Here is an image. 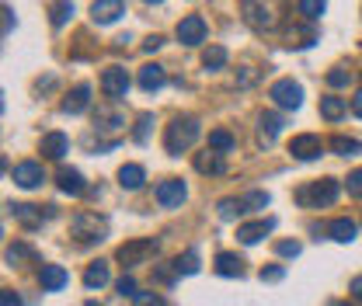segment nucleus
I'll list each match as a JSON object with an SVG mask.
<instances>
[{
  "mask_svg": "<svg viewBox=\"0 0 362 306\" xmlns=\"http://www.w3.org/2000/svg\"><path fill=\"white\" fill-rule=\"evenodd\" d=\"M282 14H286V0H244V4H240V18H244L255 32L279 28Z\"/></svg>",
  "mask_w": 362,
  "mask_h": 306,
  "instance_id": "nucleus-1",
  "label": "nucleus"
},
{
  "mask_svg": "<svg viewBox=\"0 0 362 306\" xmlns=\"http://www.w3.org/2000/svg\"><path fill=\"white\" fill-rule=\"evenodd\" d=\"M199 132H202V126H199L195 115H178V119L164 129V150H168L171 157H181L185 150H192V143L199 139Z\"/></svg>",
  "mask_w": 362,
  "mask_h": 306,
  "instance_id": "nucleus-2",
  "label": "nucleus"
},
{
  "mask_svg": "<svg viewBox=\"0 0 362 306\" xmlns=\"http://www.w3.org/2000/svg\"><path fill=\"white\" fill-rule=\"evenodd\" d=\"M338 192H341V184L334 177H320V181H310L296 192V202L303 209H327V206H334Z\"/></svg>",
  "mask_w": 362,
  "mask_h": 306,
  "instance_id": "nucleus-3",
  "label": "nucleus"
},
{
  "mask_svg": "<svg viewBox=\"0 0 362 306\" xmlns=\"http://www.w3.org/2000/svg\"><path fill=\"white\" fill-rule=\"evenodd\" d=\"M70 233H74L77 244H98V240L108 237V219L98 216V213H74Z\"/></svg>",
  "mask_w": 362,
  "mask_h": 306,
  "instance_id": "nucleus-4",
  "label": "nucleus"
},
{
  "mask_svg": "<svg viewBox=\"0 0 362 306\" xmlns=\"http://www.w3.org/2000/svg\"><path fill=\"white\" fill-rule=\"evenodd\" d=\"M157 251H160V240L157 237H136V240H126L115 251V261L122 264V268H133V264H146Z\"/></svg>",
  "mask_w": 362,
  "mask_h": 306,
  "instance_id": "nucleus-5",
  "label": "nucleus"
},
{
  "mask_svg": "<svg viewBox=\"0 0 362 306\" xmlns=\"http://www.w3.org/2000/svg\"><path fill=\"white\" fill-rule=\"evenodd\" d=\"M269 98L279 105V108H286V112H296L300 105H303V88L293 81V77H282V81H275L269 88Z\"/></svg>",
  "mask_w": 362,
  "mask_h": 306,
  "instance_id": "nucleus-6",
  "label": "nucleus"
},
{
  "mask_svg": "<svg viewBox=\"0 0 362 306\" xmlns=\"http://www.w3.org/2000/svg\"><path fill=\"white\" fill-rule=\"evenodd\" d=\"M175 35H178L181 45H202L206 35H209V25H206L202 14H188V18L178 21V32H175Z\"/></svg>",
  "mask_w": 362,
  "mask_h": 306,
  "instance_id": "nucleus-7",
  "label": "nucleus"
},
{
  "mask_svg": "<svg viewBox=\"0 0 362 306\" xmlns=\"http://www.w3.org/2000/svg\"><path fill=\"white\" fill-rule=\"evenodd\" d=\"M185 199H188V188H185V181H178V177H168V181L157 184V206L160 209H181Z\"/></svg>",
  "mask_w": 362,
  "mask_h": 306,
  "instance_id": "nucleus-8",
  "label": "nucleus"
},
{
  "mask_svg": "<svg viewBox=\"0 0 362 306\" xmlns=\"http://www.w3.org/2000/svg\"><path fill=\"white\" fill-rule=\"evenodd\" d=\"M289 153H293L296 160H317V157L324 153V139H320V136H314V132L293 136V143H289Z\"/></svg>",
  "mask_w": 362,
  "mask_h": 306,
  "instance_id": "nucleus-9",
  "label": "nucleus"
},
{
  "mask_svg": "<svg viewBox=\"0 0 362 306\" xmlns=\"http://www.w3.org/2000/svg\"><path fill=\"white\" fill-rule=\"evenodd\" d=\"M14 184L18 188H25V192H32V188H39L45 181V171H42V164H35V160H25V164H18L14 167Z\"/></svg>",
  "mask_w": 362,
  "mask_h": 306,
  "instance_id": "nucleus-10",
  "label": "nucleus"
},
{
  "mask_svg": "<svg viewBox=\"0 0 362 306\" xmlns=\"http://www.w3.org/2000/svg\"><path fill=\"white\" fill-rule=\"evenodd\" d=\"M101 90H105L108 98H126V90H129V73H126L122 66H108V70L101 73Z\"/></svg>",
  "mask_w": 362,
  "mask_h": 306,
  "instance_id": "nucleus-11",
  "label": "nucleus"
},
{
  "mask_svg": "<svg viewBox=\"0 0 362 306\" xmlns=\"http://www.w3.org/2000/svg\"><path fill=\"white\" fill-rule=\"evenodd\" d=\"M122 14H126V4H122V0H94V4H90L94 25H112V21H119Z\"/></svg>",
  "mask_w": 362,
  "mask_h": 306,
  "instance_id": "nucleus-12",
  "label": "nucleus"
},
{
  "mask_svg": "<svg viewBox=\"0 0 362 306\" xmlns=\"http://www.w3.org/2000/svg\"><path fill=\"white\" fill-rule=\"evenodd\" d=\"M66 150H70L66 132H45L42 143H39V153H42L45 160H63V157H66Z\"/></svg>",
  "mask_w": 362,
  "mask_h": 306,
  "instance_id": "nucleus-13",
  "label": "nucleus"
},
{
  "mask_svg": "<svg viewBox=\"0 0 362 306\" xmlns=\"http://www.w3.org/2000/svg\"><path fill=\"white\" fill-rule=\"evenodd\" d=\"M272 230H275V219H255V223H244V226H237V240L240 244H258L262 237H269Z\"/></svg>",
  "mask_w": 362,
  "mask_h": 306,
  "instance_id": "nucleus-14",
  "label": "nucleus"
},
{
  "mask_svg": "<svg viewBox=\"0 0 362 306\" xmlns=\"http://www.w3.org/2000/svg\"><path fill=\"white\" fill-rule=\"evenodd\" d=\"M7 213L18 219L25 230H35V226H42V209H35V206H21V202H7Z\"/></svg>",
  "mask_w": 362,
  "mask_h": 306,
  "instance_id": "nucleus-15",
  "label": "nucleus"
},
{
  "mask_svg": "<svg viewBox=\"0 0 362 306\" xmlns=\"http://www.w3.org/2000/svg\"><path fill=\"white\" fill-rule=\"evenodd\" d=\"M195 171H199V175H226V160H223V153H216V150L195 153Z\"/></svg>",
  "mask_w": 362,
  "mask_h": 306,
  "instance_id": "nucleus-16",
  "label": "nucleus"
},
{
  "mask_svg": "<svg viewBox=\"0 0 362 306\" xmlns=\"http://www.w3.org/2000/svg\"><path fill=\"white\" fill-rule=\"evenodd\" d=\"M88 105H90V88L88 84H77V88L66 94L63 112H66V115H81V112H88Z\"/></svg>",
  "mask_w": 362,
  "mask_h": 306,
  "instance_id": "nucleus-17",
  "label": "nucleus"
},
{
  "mask_svg": "<svg viewBox=\"0 0 362 306\" xmlns=\"http://www.w3.org/2000/svg\"><path fill=\"white\" fill-rule=\"evenodd\" d=\"M56 181H59V192H63V195H84V192H88L81 171H74V167H63V171L56 175Z\"/></svg>",
  "mask_w": 362,
  "mask_h": 306,
  "instance_id": "nucleus-18",
  "label": "nucleus"
},
{
  "mask_svg": "<svg viewBox=\"0 0 362 306\" xmlns=\"http://www.w3.org/2000/svg\"><path fill=\"white\" fill-rule=\"evenodd\" d=\"M168 84V73H164V66H157V63H146L143 70H139V88L143 90H160Z\"/></svg>",
  "mask_w": 362,
  "mask_h": 306,
  "instance_id": "nucleus-19",
  "label": "nucleus"
},
{
  "mask_svg": "<svg viewBox=\"0 0 362 306\" xmlns=\"http://www.w3.org/2000/svg\"><path fill=\"white\" fill-rule=\"evenodd\" d=\"M39 282H42V289H49V293L63 289V286H66V268H59V264H42Z\"/></svg>",
  "mask_w": 362,
  "mask_h": 306,
  "instance_id": "nucleus-20",
  "label": "nucleus"
},
{
  "mask_svg": "<svg viewBox=\"0 0 362 306\" xmlns=\"http://www.w3.org/2000/svg\"><path fill=\"white\" fill-rule=\"evenodd\" d=\"M143 181H146V171H143L139 164H122V167H119V184H122L126 192L143 188Z\"/></svg>",
  "mask_w": 362,
  "mask_h": 306,
  "instance_id": "nucleus-21",
  "label": "nucleus"
},
{
  "mask_svg": "<svg viewBox=\"0 0 362 306\" xmlns=\"http://www.w3.org/2000/svg\"><path fill=\"white\" fill-rule=\"evenodd\" d=\"M216 271H220L223 278H240V275H244V261H240L237 254L223 251V254H216Z\"/></svg>",
  "mask_w": 362,
  "mask_h": 306,
  "instance_id": "nucleus-22",
  "label": "nucleus"
},
{
  "mask_svg": "<svg viewBox=\"0 0 362 306\" xmlns=\"http://www.w3.org/2000/svg\"><path fill=\"white\" fill-rule=\"evenodd\" d=\"M349 112V105H345V98H334V94H327V98H320V115L327 119V122H338L341 115Z\"/></svg>",
  "mask_w": 362,
  "mask_h": 306,
  "instance_id": "nucleus-23",
  "label": "nucleus"
},
{
  "mask_svg": "<svg viewBox=\"0 0 362 306\" xmlns=\"http://www.w3.org/2000/svg\"><path fill=\"white\" fill-rule=\"evenodd\" d=\"M84 286H88L90 293H94V289H101V286H108V261L88 264V271H84Z\"/></svg>",
  "mask_w": 362,
  "mask_h": 306,
  "instance_id": "nucleus-24",
  "label": "nucleus"
},
{
  "mask_svg": "<svg viewBox=\"0 0 362 306\" xmlns=\"http://www.w3.org/2000/svg\"><path fill=\"white\" fill-rule=\"evenodd\" d=\"M327 233H331V240H338V244H352V240H356V223H352V219H334V223L327 226Z\"/></svg>",
  "mask_w": 362,
  "mask_h": 306,
  "instance_id": "nucleus-25",
  "label": "nucleus"
},
{
  "mask_svg": "<svg viewBox=\"0 0 362 306\" xmlns=\"http://www.w3.org/2000/svg\"><path fill=\"white\" fill-rule=\"evenodd\" d=\"M327 146H331L338 157H362V143L359 139H349V136H334Z\"/></svg>",
  "mask_w": 362,
  "mask_h": 306,
  "instance_id": "nucleus-26",
  "label": "nucleus"
},
{
  "mask_svg": "<svg viewBox=\"0 0 362 306\" xmlns=\"http://www.w3.org/2000/svg\"><path fill=\"white\" fill-rule=\"evenodd\" d=\"M258 129H262V139H265V143H272V139L282 132V119H279L275 112H265V115L258 119Z\"/></svg>",
  "mask_w": 362,
  "mask_h": 306,
  "instance_id": "nucleus-27",
  "label": "nucleus"
},
{
  "mask_svg": "<svg viewBox=\"0 0 362 306\" xmlns=\"http://www.w3.org/2000/svg\"><path fill=\"white\" fill-rule=\"evenodd\" d=\"M233 146H237L233 132H226V129H213V132H209V150H216V153H230Z\"/></svg>",
  "mask_w": 362,
  "mask_h": 306,
  "instance_id": "nucleus-28",
  "label": "nucleus"
},
{
  "mask_svg": "<svg viewBox=\"0 0 362 306\" xmlns=\"http://www.w3.org/2000/svg\"><path fill=\"white\" fill-rule=\"evenodd\" d=\"M286 39H289V45H296V49H307V45L317 42V32L310 28V25H307V28H300V25H296V28H289V35H286Z\"/></svg>",
  "mask_w": 362,
  "mask_h": 306,
  "instance_id": "nucleus-29",
  "label": "nucleus"
},
{
  "mask_svg": "<svg viewBox=\"0 0 362 306\" xmlns=\"http://www.w3.org/2000/svg\"><path fill=\"white\" fill-rule=\"evenodd\" d=\"M223 63H226L223 45H209V49L202 52V66H206V70H223Z\"/></svg>",
  "mask_w": 362,
  "mask_h": 306,
  "instance_id": "nucleus-30",
  "label": "nucleus"
},
{
  "mask_svg": "<svg viewBox=\"0 0 362 306\" xmlns=\"http://www.w3.org/2000/svg\"><path fill=\"white\" fill-rule=\"evenodd\" d=\"M327 88H349L356 77H352V70H345V66H334V70H327Z\"/></svg>",
  "mask_w": 362,
  "mask_h": 306,
  "instance_id": "nucleus-31",
  "label": "nucleus"
},
{
  "mask_svg": "<svg viewBox=\"0 0 362 306\" xmlns=\"http://www.w3.org/2000/svg\"><path fill=\"white\" fill-rule=\"evenodd\" d=\"M66 18H74V0H56V4H52V25L63 28Z\"/></svg>",
  "mask_w": 362,
  "mask_h": 306,
  "instance_id": "nucleus-32",
  "label": "nucleus"
},
{
  "mask_svg": "<svg viewBox=\"0 0 362 306\" xmlns=\"http://www.w3.org/2000/svg\"><path fill=\"white\" fill-rule=\"evenodd\" d=\"M324 7H327V0H300V4H296V11H300L307 21H317V18L324 14Z\"/></svg>",
  "mask_w": 362,
  "mask_h": 306,
  "instance_id": "nucleus-33",
  "label": "nucleus"
},
{
  "mask_svg": "<svg viewBox=\"0 0 362 306\" xmlns=\"http://www.w3.org/2000/svg\"><path fill=\"white\" fill-rule=\"evenodd\" d=\"M175 268H178L181 275H195L199 271V251H185L175 258Z\"/></svg>",
  "mask_w": 362,
  "mask_h": 306,
  "instance_id": "nucleus-34",
  "label": "nucleus"
},
{
  "mask_svg": "<svg viewBox=\"0 0 362 306\" xmlns=\"http://www.w3.org/2000/svg\"><path fill=\"white\" fill-rule=\"evenodd\" d=\"M240 202H244L247 213H255V209H265L272 199H269V192H247V195H240Z\"/></svg>",
  "mask_w": 362,
  "mask_h": 306,
  "instance_id": "nucleus-35",
  "label": "nucleus"
},
{
  "mask_svg": "<svg viewBox=\"0 0 362 306\" xmlns=\"http://www.w3.org/2000/svg\"><path fill=\"white\" fill-rule=\"evenodd\" d=\"M25 258H32V247H25V244H11V247L4 251V261L7 264H21Z\"/></svg>",
  "mask_w": 362,
  "mask_h": 306,
  "instance_id": "nucleus-36",
  "label": "nucleus"
},
{
  "mask_svg": "<svg viewBox=\"0 0 362 306\" xmlns=\"http://www.w3.org/2000/svg\"><path fill=\"white\" fill-rule=\"evenodd\" d=\"M240 213H247L240 199H223V202H220V219H237Z\"/></svg>",
  "mask_w": 362,
  "mask_h": 306,
  "instance_id": "nucleus-37",
  "label": "nucleus"
},
{
  "mask_svg": "<svg viewBox=\"0 0 362 306\" xmlns=\"http://www.w3.org/2000/svg\"><path fill=\"white\" fill-rule=\"evenodd\" d=\"M98 122H101L98 129H119L126 119H122L119 112H108V108H101V112H98Z\"/></svg>",
  "mask_w": 362,
  "mask_h": 306,
  "instance_id": "nucleus-38",
  "label": "nucleus"
},
{
  "mask_svg": "<svg viewBox=\"0 0 362 306\" xmlns=\"http://www.w3.org/2000/svg\"><path fill=\"white\" fill-rule=\"evenodd\" d=\"M300 251H303L300 240H279V244H275V254H279V258H300Z\"/></svg>",
  "mask_w": 362,
  "mask_h": 306,
  "instance_id": "nucleus-39",
  "label": "nucleus"
},
{
  "mask_svg": "<svg viewBox=\"0 0 362 306\" xmlns=\"http://www.w3.org/2000/svg\"><path fill=\"white\" fill-rule=\"evenodd\" d=\"M150 126H153V115H139V119H136V129H133L136 143H146V139H150Z\"/></svg>",
  "mask_w": 362,
  "mask_h": 306,
  "instance_id": "nucleus-40",
  "label": "nucleus"
},
{
  "mask_svg": "<svg viewBox=\"0 0 362 306\" xmlns=\"http://www.w3.org/2000/svg\"><path fill=\"white\" fill-rule=\"evenodd\" d=\"M133 306H164V300H160V293H136Z\"/></svg>",
  "mask_w": 362,
  "mask_h": 306,
  "instance_id": "nucleus-41",
  "label": "nucleus"
},
{
  "mask_svg": "<svg viewBox=\"0 0 362 306\" xmlns=\"http://www.w3.org/2000/svg\"><path fill=\"white\" fill-rule=\"evenodd\" d=\"M178 275H181V271L175 268V264H160V268H157V282H164V286H171Z\"/></svg>",
  "mask_w": 362,
  "mask_h": 306,
  "instance_id": "nucleus-42",
  "label": "nucleus"
},
{
  "mask_svg": "<svg viewBox=\"0 0 362 306\" xmlns=\"http://www.w3.org/2000/svg\"><path fill=\"white\" fill-rule=\"evenodd\" d=\"M345 184H349V195H352V199H362V167L359 171H352Z\"/></svg>",
  "mask_w": 362,
  "mask_h": 306,
  "instance_id": "nucleus-43",
  "label": "nucleus"
},
{
  "mask_svg": "<svg viewBox=\"0 0 362 306\" xmlns=\"http://www.w3.org/2000/svg\"><path fill=\"white\" fill-rule=\"evenodd\" d=\"M282 275H286V268H282V264H269V268H262V282H282Z\"/></svg>",
  "mask_w": 362,
  "mask_h": 306,
  "instance_id": "nucleus-44",
  "label": "nucleus"
},
{
  "mask_svg": "<svg viewBox=\"0 0 362 306\" xmlns=\"http://www.w3.org/2000/svg\"><path fill=\"white\" fill-rule=\"evenodd\" d=\"M115 289H119V296H136V278L133 275H122V278L115 282Z\"/></svg>",
  "mask_w": 362,
  "mask_h": 306,
  "instance_id": "nucleus-45",
  "label": "nucleus"
},
{
  "mask_svg": "<svg viewBox=\"0 0 362 306\" xmlns=\"http://www.w3.org/2000/svg\"><path fill=\"white\" fill-rule=\"evenodd\" d=\"M0 306H25L14 289H0Z\"/></svg>",
  "mask_w": 362,
  "mask_h": 306,
  "instance_id": "nucleus-46",
  "label": "nucleus"
},
{
  "mask_svg": "<svg viewBox=\"0 0 362 306\" xmlns=\"http://www.w3.org/2000/svg\"><path fill=\"white\" fill-rule=\"evenodd\" d=\"M255 84V70L251 66H244L240 73H237V88H251Z\"/></svg>",
  "mask_w": 362,
  "mask_h": 306,
  "instance_id": "nucleus-47",
  "label": "nucleus"
},
{
  "mask_svg": "<svg viewBox=\"0 0 362 306\" xmlns=\"http://www.w3.org/2000/svg\"><path fill=\"white\" fill-rule=\"evenodd\" d=\"M160 45H164V39H160V35H150V39L143 42V52H157Z\"/></svg>",
  "mask_w": 362,
  "mask_h": 306,
  "instance_id": "nucleus-48",
  "label": "nucleus"
},
{
  "mask_svg": "<svg viewBox=\"0 0 362 306\" xmlns=\"http://www.w3.org/2000/svg\"><path fill=\"white\" fill-rule=\"evenodd\" d=\"M11 28H14V11L4 7V35H11Z\"/></svg>",
  "mask_w": 362,
  "mask_h": 306,
  "instance_id": "nucleus-49",
  "label": "nucleus"
},
{
  "mask_svg": "<svg viewBox=\"0 0 362 306\" xmlns=\"http://www.w3.org/2000/svg\"><path fill=\"white\" fill-rule=\"evenodd\" d=\"M352 115H356V119H362V88L356 90V98H352Z\"/></svg>",
  "mask_w": 362,
  "mask_h": 306,
  "instance_id": "nucleus-50",
  "label": "nucleus"
},
{
  "mask_svg": "<svg viewBox=\"0 0 362 306\" xmlns=\"http://www.w3.org/2000/svg\"><path fill=\"white\" fill-rule=\"evenodd\" d=\"M352 296L362 303V275H356V278H352Z\"/></svg>",
  "mask_w": 362,
  "mask_h": 306,
  "instance_id": "nucleus-51",
  "label": "nucleus"
},
{
  "mask_svg": "<svg viewBox=\"0 0 362 306\" xmlns=\"http://www.w3.org/2000/svg\"><path fill=\"white\" fill-rule=\"evenodd\" d=\"M88 306H101V303H94V300H90V303H88Z\"/></svg>",
  "mask_w": 362,
  "mask_h": 306,
  "instance_id": "nucleus-52",
  "label": "nucleus"
},
{
  "mask_svg": "<svg viewBox=\"0 0 362 306\" xmlns=\"http://www.w3.org/2000/svg\"><path fill=\"white\" fill-rule=\"evenodd\" d=\"M146 4H160V0H146Z\"/></svg>",
  "mask_w": 362,
  "mask_h": 306,
  "instance_id": "nucleus-53",
  "label": "nucleus"
}]
</instances>
